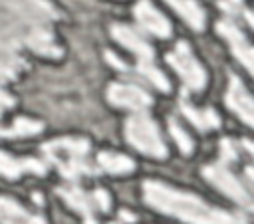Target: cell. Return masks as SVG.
<instances>
[{
	"label": "cell",
	"mask_w": 254,
	"mask_h": 224,
	"mask_svg": "<svg viewBox=\"0 0 254 224\" xmlns=\"http://www.w3.org/2000/svg\"><path fill=\"white\" fill-rule=\"evenodd\" d=\"M58 10L48 0H0V38L16 48L58 57L62 48L52 34V22Z\"/></svg>",
	"instance_id": "6da1fadb"
},
{
	"label": "cell",
	"mask_w": 254,
	"mask_h": 224,
	"mask_svg": "<svg viewBox=\"0 0 254 224\" xmlns=\"http://www.w3.org/2000/svg\"><path fill=\"white\" fill-rule=\"evenodd\" d=\"M143 196L145 202L169 216H175L187 224H248L246 218L226 212L222 208L206 204L202 198L173 188L165 182L145 180L143 182Z\"/></svg>",
	"instance_id": "7a4b0ae2"
},
{
	"label": "cell",
	"mask_w": 254,
	"mask_h": 224,
	"mask_svg": "<svg viewBox=\"0 0 254 224\" xmlns=\"http://www.w3.org/2000/svg\"><path fill=\"white\" fill-rule=\"evenodd\" d=\"M236 161H238V147H236V143L230 141V139H222L218 163L204 167L202 168V174L220 192H224L228 198H232L234 202H238L240 206H244L246 210H250L252 208L250 182H246L240 176H236L232 172V168H230V165H234Z\"/></svg>",
	"instance_id": "3957f363"
},
{
	"label": "cell",
	"mask_w": 254,
	"mask_h": 224,
	"mask_svg": "<svg viewBox=\"0 0 254 224\" xmlns=\"http://www.w3.org/2000/svg\"><path fill=\"white\" fill-rule=\"evenodd\" d=\"M42 149L65 178L73 180L95 172L87 161V153H89L87 139H56L46 143Z\"/></svg>",
	"instance_id": "277c9868"
},
{
	"label": "cell",
	"mask_w": 254,
	"mask_h": 224,
	"mask_svg": "<svg viewBox=\"0 0 254 224\" xmlns=\"http://www.w3.org/2000/svg\"><path fill=\"white\" fill-rule=\"evenodd\" d=\"M111 34L113 38L125 46L129 52H133L135 59H137V71L149 79L159 91H169L171 85L167 81V77L163 75V71L155 65V56H153V48L147 44V40L131 26H125V24H113L111 26Z\"/></svg>",
	"instance_id": "5b68a950"
},
{
	"label": "cell",
	"mask_w": 254,
	"mask_h": 224,
	"mask_svg": "<svg viewBox=\"0 0 254 224\" xmlns=\"http://www.w3.org/2000/svg\"><path fill=\"white\" fill-rule=\"evenodd\" d=\"M125 137L137 151L149 157H155V159L167 157V147L161 139L159 127L147 115V111H133V115L125 123Z\"/></svg>",
	"instance_id": "8992f818"
},
{
	"label": "cell",
	"mask_w": 254,
	"mask_h": 224,
	"mask_svg": "<svg viewBox=\"0 0 254 224\" xmlns=\"http://www.w3.org/2000/svg\"><path fill=\"white\" fill-rule=\"evenodd\" d=\"M167 61L181 75L183 83L189 89L198 91V89L204 87V83H206V71L198 63V59L194 57V54L190 52V48H189L187 42H179L175 46V50L167 56Z\"/></svg>",
	"instance_id": "52a82bcc"
},
{
	"label": "cell",
	"mask_w": 254,
	"mask_h": 224,
	"mask_svg": "<svg viewBox=\"0 0 254 224\" xmlns=\"http://www.w3.org/2000/svg\"><path fill=\"white\" fill-rule=\"evenodd\" d=\"M58 194L73 208L77 210L79 214L87 218H93V212L99 210V212H107L111 208V196L97 188L95 192H85L81 190L79 186H64V188H58Z\"/></svg>",
	"instance_id": "ba28073f"
},
{
	"label": "cell",
	"mask_w": 254,
	"mask_h": 224,
	"mask_svg": "<svg viewBox=\"0 0 254 224\" xmlns=\"http://www.w3.org/2000/svg\"><path fill=\"white\" fill-rule=\"evenodd\" d=\"M107 99L113 105L129 111H147V107L151 105L149 93L131 83H111L107 89Z\"/></svg>",
	"instance_id": "9c48e42d"
},
{
	"label": "cell",
	"mask_w": 254,
	"mask_h": 224,
	"mask_svg": "<svg viewBox=\"0 0 254 224\" xmlns=\"http://www.w3.org/2000/svg\"><path fill=\"white\" fill-rule=\"evenodd\" d=\"M216 30H218V34L230 44V50H232V54L240 59V63L248 69V71H252V46H250V42H248V38L242 34V30L234 24V22H230V20H222V22H218L216 24Z\"/></svg>",
	"instance_id": "30bf717a"
},
{
	"label": "cell",
	"mask_w": 254,
	"mask_h": 224,
	"mask_svg": "<svg viewBox=\"0 0 254 224\" xmlns=\"http://www.w3.org/2000/svg\"><path fill=\"white\" fill-rule=\"evenodd\" d=\"M226 105H228L246 125H252V123H254V105H252V97H250L248 89L244 87V83H242L236 75H230L228 89H226Z\"/></svg>",
	"instance_id": "8fae6325"
},
{
	"label": "cell",
	"mask_w": 254,
	"mask_h": 224,
	"mask_svg": "<svg viewBox=\"0 0 254 224\" xmlns=\"http://www.w3.org/2000/svg\"><path fill=\"white\" fill-rule=\"evenodd\" d=\"M135 18H137V24L145 32H149V34H153L157 38H169V34H171L169 20L149 0L137 2V6H135Z\"/></svg>",
	"instance_id": "7c38bea8"
},
{
	"label": "cell",
	"mask_w": 254,
	"mask_h": 224,
	"mask_svg": "<svg viewBox=\"0 0 254 224\" xmlns=\"http://www.w3.org/2000/svg\"><path fill=\"white\" fill-rule=\"evenodd\" d=\"M46 172V165L38 159H24V157H12L8 153L0 151V174L6 178H20L22 174H38L42 176Z\"/></svg>",
	"instance_id": "4fadbf2b"
},
{
	"label": "cell",
	"mask_w": 254,
	"mask_h": 224,
	"mask_svg": "<svg viewBox=\"0 0 254 224\" xmlns=\"http://www.w3.org/2000/svg\"><path fill=\"white\" fill-rule=\"evenodd\" d=\"M0 224H46V220L38 214L28 212L16 200L0 196Z\"/></svg>",
	"instance_id": "5bb4252c"
},
{
	"label": "cell",
	"mask_w": 254,
	"mask_h": 224,
	"mask_svg": "<svg viewBox=\"0 0 254 224\" xmlns=\"http://www.w3.org/2000/svg\"><path fill=\"white\" fill-rule=\"evenodd\" d=\"M26 67V59L20 56V48L0 38V83L14 79Z\"/></svg>",
	"instance_id": "9a60e30c"
},
{
	"label": "cell",
	"mask_w": 254,
	"mask_h": 224,
	"mask_svg": "<svg viewBox=\"0 0 254 224\" xmlns=\"http://www.w3.org/2000/svg\"><path fill=\"white\" fill-rule=\"evenodd\" d=\"M181 111L187 115V119L200 131H210L216 129L220 125V119L216 115L214 109L206 107V109H196L192 103H189L185 97H181Z\"/></svg>",
	"instance_id": "2e32d148"
},
{
	"label": "cell",
	"mask_w": 254,
	"mask_h": 224,
	"mask_svg": "<svg viewBox=\"0 0 254 224\" xmlns=\"http://www.w3.org/2000/svg\"><path fill=\"white\" fill-rule=\"evenodd\" d=\"M165 2L169 6H173L190 28H194V30L204 28V12L194 0H165Z\"/></svg>",
	"instance_id": "e0dca14e"
},
{
	"label": "cell",
	"mask_w": 254,
	"mask_h": 224,
	"mask_svg": "<svg viewBox=\"0 0 254 224\" xmlns=\"http://www.w3.org/2000/svg\"><path fill=\"white\" fill-rule=\"evenodd\" d=\"M97 163H99V167L103 170H107L111 174H125V172H131L135 168V163L129 157L121 155V153H107V151H103V153L97 155Z\"/></svg>",
	"instance_id": "ac0fdd59"
},
{
	"label": "cell",
	"mask_w": 254,
	"mask_h": 224,
	"mask_svg": "<svg viewBox=\"0 0 254 224\" xmlns=\"http://www.w3.org/2000/svg\"><path fill=\"white\" fill-rule=\"evenodd\" d=\"M169 129H171V135L175 137L179 149H181L183 153H190V151H192V141H190V137L183 131V127H181L175 119H169Z\"/></svg>",
	"instance_id": "d6986e66"
},
{
	"label": "cell",
	"mask_w": 254,
	"mask_h": 224,
	"mask_svg": "<svg viewBox=\"0 0 254 224\" xmlns=\"http://www.w3.org/2000/svg\"><path fill=\"white\" fill-rule=\"evenodd\" d=\"M220 4V8L228 14V16H244L246 18V22L248 24H252V16H250V12L246 10V6L242 4V0H220L218 2Z\"/></svg>",
	"instance_id": "ffe728a7"
},
{
	"label": "cell",
	"mask_w": 254,
	"mask_h": 224,
	"mask_svg": "<svg viewBox=\"0 0 254 224\" xmlns=\"http://www.w3.org/2000/svg\"><path fill=\"white\" fill-rule=\"evenodd\" d=\"M83 224H99V222H97L95 218H87V220H85ZM111 224H121V222H111Z\"/></svg>",
	"instance_id": "44dd1931"
}]
</instances>
